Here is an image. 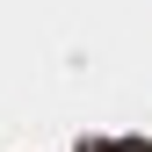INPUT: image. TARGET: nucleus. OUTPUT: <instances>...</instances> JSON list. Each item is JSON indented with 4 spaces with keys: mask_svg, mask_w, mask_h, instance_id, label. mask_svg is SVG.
Returning <instances> with one entry per match:
<instances>
[{
    "mask_svg": "<svg viewBox=\"0 0 152 152\" xmlns=\"http://www.w3.org/2000/svg\"><path fill=\"white\" fill-rule=\"evenodd\" d=\"M87 152H152V145H138V138H116V145H87Z\"/></svg>",
    "mask_w": 152,
    "mask_h": 152,
    "instance_id": "1",
    "label": "nucleus"
}]
</instances>
